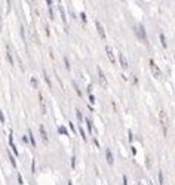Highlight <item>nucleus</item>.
I'll return each mask as SVG.
<instances>
[{
	"label": "nucleus",
	"mask_w": 175,
	"mask_h": 185,
	"mask_svg": "<svg viewBox=\"0 0 175 185\" xmlns=\"http://www.w3.org/2000/svg\"><path fill=\"white\" fill-rule=\"evenodd\" d=\"M134 30H135V33H137V37L140 39L142 43H145V45H148V39H147V31H145V27L142 25V24H137L135 27H134Z\"/></svg>",
	"instance_id": "1"
},
{
	"label": "nucleus",
	"mask_w": 175,
	"mask_h": 185,
	"mask_svg": "<svg viewBox=\"0 0 175 185\" xmlns=\"http://www.w3.org/2000/svg\"><path fill=\"white\" fill-rule=\"evenodd\" d=\"M160 124H162V127H163V135L166 136L168 135V116H166V113H165V110H160Z\"/></svg>",
	"instance_id": "2"
},
{
	"label": "nucleus",
	"mask_w": 175,
	"mask_h": 185,
	"mask_svg": "<svg viewBox=\"0 0 175 185\" xmlns=\"http://www.w3.org/2000/svg\"><path fill=\"white\" fill-rule=\"evenodd\" d=\"M9 147H11V151L14 152V155L18 157L19 152H18V148H17V145H15V142H14V130H12V129H9Z\"/></svg>",
	"instance_id": "3"
},
{
	"label": "nucleus",
	"mask_w": 175,
	"mask_h": 185,
	"mask_svg": "<svg viewBox=\"0 0 175 185\" xmlns=\"http://www.w3.org/2000/svg\"><path fill=\"white\" fill-rule=\"evenodd\" d=\"M97 74H98V79H100V83H101V86L105 89V87H107V84H108V82H107V77H105L103 68L100 67V65L97 67Z\"/></svg>",
	"instance_id": "4"
},
{
	"label": "nucleus",
	"mask_w": 175,
	"mask_h": 185,
	"mask_svg": "<svg viewBox=\"0 0 175 185\" xmlns=\"http://www.w3.org/2000/svg\"><path fill=\"white\" fill-rule=\"evenodd\" d=\"M39 133H40V138H42V141H43V144H49V136H48V132H46V129H45V124H39Z\"/></svg>",
	"instance_id": "5"
},
{
	"label": "nucleus",
	"mask_w": 175,
	"mask_h": 185,
	"mask_svg": "<svg viewBox=\"0 0 175 185\" xmlns=\"http://www.w3.org/2000/svg\"><path fill=\"white\" fill-rule=\"evenodd\" d=\"M95 28H97V31H98V34H100V37L103 39V40H105V31H104V27H103V24L98 21V19H95Z\"/></svg>",
	"instance_id": "6"
},
{
	"label": "nucleus",
	"mask_w": 175,
	"mask_h": 185,
	"mask_svg": "<svg viewBox=\"0 0 175 185\" xmlns=\"http://www.w3.org/2000/svg\"><path fill=\"white\" fill-rule=\"evenodd\" d=\"M148 62H150V68H151V73H153V76H154V77H160V68H159L158 65L154 64V61H153V59H150Z\"/></svg>",
	"instance_id": "7"
},
{
	"label": "nucleus",
	"mask_w": 175,
	"mask_h": 185,
	"mask_svg": "<svg viewBox=\"0 0 175 185\" xmlns=\"http://www.w3.org/2000/svg\"><path fill=\"white\" fill-rule=\"evenodd\" d=\"M6 59H8V62H9L11 67L15 65V59H14V56H12V52H11V48H9V46L6 48Z\"/></svg>",
	"instance_id": "8"
},
{
	"label": "nucleus",
	"mask_w": 175,
	"mask_h": 185,
	"mask_svg": "<svg viewBox=\"0 0 175 185\" xmlns=\"http://www.w3.org/2000/svg\"><path fill=\"white\" fill-rule=\"evenodd\" d=\"M42 74H43V79H45V82H46L48 89H49V90H52V80H51V77H49L48 71H46V70H43V71H42Z\"/></svg>",
	"instance_id": "9"
},
{
	"label": "nucleus",
	"mask_w": 175,
	"mask_h": 185,
	"mask_svg": "<svg viewBox=\"0 0 175 185\" xmlns=\"http://www.w3.org/2000/svg\"><path fill=\"white\" fill-rule=\"evenodd\" d=\"M105 160H107V163H108L110 166H113L114 158H113V152H111L110 148H105Z\"/></svg>",
	"instance_id": "10"
},
{
	"label": "nucleus",
	"mask_w": 175,
	"mask_h": 185,
	"mask_svg": "<svg viewBox=\"0 0 175 185\" xmlns=\"http://www.w3.org/2000/svg\"><path fill=\"white\" fill-rule=\"evenodd\" d=\"M105 53H107V56H108L110 62H111V64H116V58H114V53H113V49H111L110 46H105Z\"/></svg>",
	"instance_id": "11"
},
{
	"label": "nucleus",
	"mask_w": 175,
	"mask_h": 185,
	"mask_svg": "<svg viewBox=\"0 0 175 185\" xmlns=\"http://www.w3.org/2000/svg\"><path fill=\"white\" fill-rule=\"evenodd\" d=\"M59 14H61V19H62V22L65 24V31H68V24H67V17H65V9H64V6L62 5H59Z\"/></svg>",
	"instance_id": "12"
},
{
	"label": "nucleus",
	"mask_w": 175,
	"mask_h": 185,
	"mask_svg": "<svg viewBox=\"0 0 175 185\" xmlns=\"http://www.w3.org/2000/svg\"><path fill=\"white\" fill-rule=\"evenodd\" d=\"M119 64H120V67H122L123 70H126V68H128V61H126V56L123 55L122 52L119 53Z\"/></svg>",
	"instance_id": "13"
},
{
	"label": "nucleus",
	"mask_w": 175,
	"mask_h": 185,
	"mask_svg": "<svg viewBox=\"0 0 175 185\" xmlns=\"http://www.w3.org/2000/svg\"><path fill=\"white\" fill-rule=\"evenodd\" d=\"M39 102H40V107H42V114H46V105H45V99H43V95H42L40 90H39Z\"/></svg>",
	"instance_id": "14"
},
{
	"label": "nucleus",
	"mask_w": 175,
	"mask_h": 185,
	"mask_svg": "<svg viewBox=\"0 0 175 185\" xmlns=\"http://www.w3.org/2000/svg\"><path fill=\"white\" fill-rule=\"evenodd\" d=\"M8 157H9V161H11V165L14 166L15 169H18V165H17V158H15V155H14V152L9 151L8 152Z\"/></svg>",
	"instance_id": "15"
},
{
	"label": "nucleus",
	"mask_w": 175,
	"mask_h": 185,
	"mask_svg": "<svg viewBox=\"0 0 175 185\" xmlns=\"http://www.w3.org/2000/svg\"><path fill=\"white\" fill-rule=\"evenodd\" d=\"M28 138H30V144H31V147H36V145H37V142H36L34 133H33V130H31V129H28Z\"/></svg>",
	"instance_id": "16"
},
{
	"label": "nucleus",
	"mask_w": 175,
	"mask_h": 185,
	"mask_svg": "<svg viewBox=\"0 0 175 185\" xmlns=\"http://www.w3.org/2000/svg\"><path fill=\"white\" fill-rule=\"evenodd\" d=\"M71 84H73V89H74V92L77 93V96H79V98H83V93H82V90H80L79 84H77V83H74V82H73Z\"/></svg>",
	"instance_id": "17"
},
{
	"label": "nucleus",
	"mask_w": 175,
	"mask_h": 185,
	"mask_svg": "<svg viewBox=\"0 0 175 185\" xmlns=\"http://www.w3.org/2000/svg\"><path fill=\"white\" fill-rule=\"evenodd\" d=\"M58 133H59V135H64V136H68V135H70L65 126H58Z\"/></svg>",
	"instance_id": "18"
},
{
	"label": "nucleus",
	"mask_w": 175,
	"mask_h": 185,
	"mask_svg": "<svg viewBox=\"0 0 175 185\" xmlns=\"http://www.w3.org/2000/svg\"><path fill=\"white\" fill-rule=\"evenodd\" d=\"M74 111H76V117H77V121H79V123L85 121V118H83V114H82V111H80L79 108H76Z\"/></svg>",
	"instance_id": "19"
},
{
	"label": "nucleus",
	"mask_w": 175,
	"mask_h": 185,
	"mask_svg": "<svg viewBox=\"0 0 175 185\" xmlns=\"http://www.w3.org/2000/svg\"><path fill=\"white\" fill-rule=\"evenodd\" d=\"M85 121H86V126H88V132L89 133H92V130H94V126H92V120L89 117L85 118Z\"/></svg>",
	"instance_id": "20"
},
{
	"label": "nucleus",
	"mask_w": 175,
	"mask_h": 185,
	"mask_svg": "<svg viewBox=\"0 0 175 185\" xmlns=\"http://www.w3.org/2000/svg\"><path fill=\"white\" fill-rule=\"evenodd\" d=\"M30 83H31V87H34V89H39V80H37V77H31V80H30Z\"/></svg>",
	"instance_id": "21"
},
{
	"label": "nucleus",
	"mask_w": 175,
	"mask_h": 185,
	"mask_svg": "<svg viewBox=\"0 0 175 185\" xmlns=\"http://www.w3.org/2000/svg\"><path fill=\"white\" fill-rule=\"evenodd\" d=\"M159 37H160V43H162V46H163L165 49H168V43H166V37H165V34H160Z\"/></svg>",
	"instance_id": "22"
},
{
	"label": "nucleus",
	"mask_w": 175,
	"mask_h": 185,
	"mask_svg": "<svg viewBox=\"0 0 175 185\" xmlns=\"http://www.w3.org/2000/svg\"><path fill=\"white\" fill-rule=\"evenodd\" d=\"M64 65H65V70L67 71H70L71 70V64H70V59L67 58V56H64Z\"/></svg>",
	"instance_id": "23"
},
{
	"label": "nucleus",
	"mask_w": 175,
	"mask_h": 185,
	"mask_svg": "<svg viewBox=\"0 0 175 185\" xmlns=\"http://www.w3.org/2000/svg\"><path fill=\"white\" fill-rule=\"evenodd\" d=\"M79 133H80V136H82V139H83V141H88L86 132H85V129H83V127H79Z\"/></svg>",
	"instance_id": "24"
},
{
	"label": "nucleus",
	"mask_w": 175,
	"mask_h": 185,
	"mask_svg": "<svg viewBox=\"0 0 175 185\" xmlns=\"http://www.w3.org/2000/svg\"><path fill=\"white\" fill-rule=\"evenodd\" d=\"M159 184L165 185V178H163V172L162 170H159Z\"/></svg>",
	"instance_id": "25"
},
{
	"label": "nucleus",
	"mask_w": 175,
	"mask_h": 185,
	"mask_svg": "<svg viewBox=\"0 0 175 185\" xmlns=\"http://www.w3.org/2000/svg\"><path fill=\"white\" fill-rule=\"evenodd\" d=\"M76 165H77V158H76V155H71V169L73 170L76 169Z\"/></svg>",
	"instance_id": "26"
},
{
	"label": "nucleus",
	"mask_w": 175,
	"mask_h": 185,
	"mask_svg": "<svg viewBox=\"0 0 175 185\" xmlns=\"http://www.w3.org/2000/svg\"><path fill=\"white\" fill-rule=\"evenodd\" d=\"M19 33H21V37H22V40L25 42V30H24V25H19Z\"/></svg>",
	"instance_id": "27"
},
{
	"label": "nucleus",
	"mask_w": 175,
	"mask_h": 185,
	"mask_svg": "<svg viewBox=\"0 0 175 185\" xmlns=\"http://www.w3.org/2000/svg\"><path fill=\"white\" fill-rule=\"evenodd\" d=\"M80 19H82V22H83V24H86V22H88L86 12H80Z\"/></svg>",
	"instance_id": "28"
},
{
	"label": "nucleus",
	"mask_w": 175,
	"mask_h": 185,
	"mask_svg": "<svg viewBox=\"0 0 175 185\" xmlns=\"http://www.w3.org/2000/svg\"><path fill=\"white\" fill-rule=\"evenodd\" d=\"M31 175H36V158L31 160Z\"/></svg>",
	"instance_id": "29"
},
{
	"label": "nucleus",
	"mask_w": 175,
	"mask_h": 185,
	"mask_svg": "<svg viewBox=\"0 0 175 185\" xmlns=\"http://www.w3.org/2000/svg\"><path fill=\"white\" fill-rule=\"evenodd\" d=\"M17 178H18V184H19V185H22V184H24V179H22V175H21L19 172H17Z\"/></svg>",
	"instance_id": "30"
},
{
	"label": "nucleus",
	"mask_w": 175,
	"mask_h": 185,
	"mask_svg": "<svg viewBox=\"0 0 175 185\" xmlns=\"http://www.w3.org/2000/svg\"><path fill=\"white\" fill-rule=\"evenodd\" d=\"M5 121H6V117H5V114H3L2 108H0V123H2V124H5Z\"/></svg>",
	"instance_id": "31"
},
{
	"label": "nucleus",
	"mask_w": 175,
	"mask_h": 185,
	"mask_svg": "<svg viewBox=\"0 0 175 185\" xmlns=\"http://www.w3.org/2000/svg\"><path fill=\"white\" fill-rule=\"evenodd\" d=\"M88 99H89V104L92 105V104H95V96L91 93V95H88Z\"/></svg>",
	"instance_id": "32"
},
{
	"label": "nucleus",
	"mask_w": 175,
	"mask_h": 185,
	"mask_svg": "<svg viewBox=\"0 0 175 185\" xmlns=\"http://www.w3.org/2000/svg\"><path fill=\"white\" fill-rule=\"evenodd\" d=\"M22 141H24V144H27V145H31V144H30V138H28L27 135H24V136H22Z\"/></svg>",
	"instance_id": "33"
},
{
	"label": "nucleus",
	"mask_w": 175,
	"mask_h": 185,
	"mask_svg": "<svg viewBox=\"0 0 175 185\" xmlns=\"http://www.w3.org/2000/svg\"><path fill=\"white\" fill-rule=\"evenodd\" d=\"M68 127L73 130V133L76 135V126H74V123H73V121H68Z\"/></svg>",
	"instance_id": "34"
},
{
	"label": "nucleus",
	"mask_w": 175,
	"mask_h": 185,
	"mask_svg": "<svg viewBox=\"0 0 175 185\" xmlns=\"http://www.w3.org/2000/svg\"><path fill=\"white\" fill-rule=\"evenodd\" d=\"M45 31H46V36H48V37L51 36V28H49V25H48V24L45 25Z\"/></svg>",
	"instance_id": "35"
},
{
	"label": "nucleus",
	"mask_w": 175,
	"mask_h": 185,
	"mask_svg": "<svg viewBox=\"0 0 175 185\" xmlns=\"http://www.w3.org/2000/svg\"><path fill=\"white\" fill-rule=\"evenodd\" d=\"M92 142H94V145H95V147H98V148H100V142H98V139H97V138H94V139H92Z\"/></svg>",
	"instance_id": "36"
},
{
	"label": "nucleus",
	"mask_w": 175,
	"mask_h": 185,
	"mask_svg": "<svg viewBox=\"0 0 175 185\" xmlns=\"http://www.w3.org/2000/svg\"><path fill=\"white\" fill-rule=\"evenodd\" d=\"M128 138H129V142H132V130H128Z\"/></svg>",
	"instance_id": "37"
},
{
	"label": "nucleus",
	"mask_w": 175,
	"mask_h": 185,
	"mask_svg": "<svg viewBox=\"0 0 175 185\" xmlns=\"http://www.w3.org/2000/svg\"><path fill=\"white\" fill-rule=\"evenodd\" d=\"M123 185H128V178H126V175H123Z\"/></svg>",
	"instance_id": "38"
},
{
	"label": "nucleus",
	"mask_w": 175,
	"mask_h": 185,
	"mask_svg": "<svg viewBox=\"0 0 175 185\" xmlns=\"http://www.w3.org/2000/svg\"><path fill=\"white\" fill-rule=\"evenodd\" d=\"M88 93H89V95L92 93V84H89V86H88Z\"/></svg>",
	"instance_id": "39"
},
{
	"label": "nucleus",
	"mask_w": 175,
	"mask_h": 185,
	"mask_svg": "<svg viewBox=\"0 0 175 185\" xmlns=\"http://www.w3.org/2000/svg\"><path fill=\"white\" fill-rule=\"evenodd\" d=\"M49 56H51V59H53V51L52 49H49Z\"/></svg>",
	"instance_id": "40"
},
{
	"label": "nucleus",
	"mask_w": 175,
	"mask_h": 185,
	"mask_svg": "<svg viewBox=\"0 0 175 185\" xmlns=\"http://www.w3.org/2000/svg\"><path fill=\"white\" fill-rule=\"evenodd\" d=\"M68 185H73V181H71V179H68Z\"/></svg>",
	"instance_id": "41"
},
{
	"label": "nucleus",
	"mask_w": 175,
	"mask_h": 185,
	"mask_svg": "<svg viewBox=\"0 0 175 185\" xmlns=\"http://www.w3.org/2000/svg\"><path fill=\"white\" fill-rule=\"evenodd\" d=\"M0 30H2V17H0Z\"/></svg>",
	"instance_id": "42"
}]
</instances>
